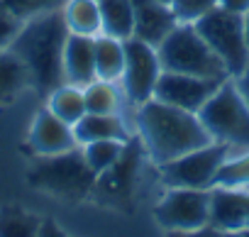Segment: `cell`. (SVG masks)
<instances>
[{
  "label": "cell",
  "instance_id": "cell-1",
  "mask_svg": "<svg viewBox=\"0 0 249 237\" xmlns=\"http://www.w3.org/2000/svg\"><path fill=\"white\" fill-rule=\"evenodd\" d=\"M137 128L144 152L152 157L157 166L213 142L198 112L181 110L159 98H149L140 105Z\"/></svg>",
  "mask_w": 249,
  "mask_h": 237
},
{
  "label": "cell",
  "instance_id": "cell-2",
  "mask_svg": "<svg viewBox=\"0 0 249 237\" xmlns=\"http://www.w3.org/2000/svg\"><path fill=\"white\" fill-rule=\"evenodd\" d=\"M69 35L71 32L66 27L64 10H56L25 20L20 35L10 44V52L25 64L30 73V86H35V91L44 98L54 88L66 83L64 47Z\"/></svg>",
  "mask_w": 249,
  "mask_h": 237
},
{
  "label": "cell",
  "instance_id": "cell-3",
  "mask_svg": "<svg viewBox=\"0 0 249 237\" xmlns=\"http://www.w3.org/2000/svg\"><path fill=\"white\" fill-rule=\"evenodd\" d=\"M98 174L88 166L83 149L37 157L27 174V183L61 201H83L93 193Z\"/></svg>",
  "mask_w": 249,
  "mask_h": 237
},
{
  "label": "cell",
  "instance_id": "cell-4",
  "mask_svg": "<svg viewBox=\"0 0 249 237\" xmlns=\"http://www.w3.org/2000/svg\"><path fill=\"white\" fill-rule=\"evenodd\" d=\"M198 117L213 142L230 147V152H249V105L242 98L234 78L220 83V88L198 110Z\"/></svg>",
  "mask_w": 249,
  "mask_h": 237
},
{
  "label": "cell",
  "instance_id": "cell-5",
  "mask_svg": "<svg viewBox=\"0 0 249 237\" xmlns=\"http://www.w3.org/2000/svg\"><path fill=\"white\" fill-rule=\"evenodd\" d=\"M161 71H176V73H191L203 78H230L225 64L217 59V54L210 49V44L200 37L196 25L178 22L171 35L157 47Z\"/></svg>",
  "mask_w": 249,
  "mask_h": 237
},
{
  "label": "cell",
  "instance_id": "cell-6",
  "mask_svg": "<svg viewBox=\"0 0 249 237\" xmlns=\"http://www.w3.org/2000/svg\"><path fill=\"white\" fill-rule=\"evenodd\" d=\"M193 25L200 32V37L210 44V49L217 54V59L225 64L230 78L239 76L249 61V47L244 37V15L230 13L217 5L203 18H198Z\"/></svg>",
  "mask_w": 249,
  "mask_h": 237
},
{
  "label": "cell",
  "instance_id": "cell-7",
  "mask_svg": "<svg viewBox=\"0 0 249 237\" xmlns=\"http://www.w3.org/2000/svg\"><path fill=\"white\" fill-rule=\"evenodd\" d=\"M230 159V147L210 142L178 159L161 164V183L166 188H213L217 171Z\"/></svg>",
  "mask_w": 249,
  "mask_h": 237
},
{
  "label": "cell",
  "instance_id": "cell-8",
  "mask_svg": "<svg viewBox=\"0 0 249 237\" xmlns=\"http://www.w3.org/2000/svg\"><path fill=\"white\" fill-rule=\"evenodd\" d=\"M154 218L171 232H198L210 225V188H166Z\"/></svg>",
  "mask_w": 249,
  "mask_h": 237
},
{
  "label": "cell",
  "instance_id": "cell-9",
  "mask_svg": "<svg viewBox=\"0 0 249 237\" xmlns=\"http://www.w3.org/2000/svg\"><path fill=\"white\" fill-rule=\"evenodd\" d=\"M142 149H144L142 140H135V142L127 140L120 159L110 169L98 174L95 188H93L98 201H103L105 205H112V208H127L130 205L132 193L137 188V179H140Z\"/></svg>",
  "mask_w": 249,
  "mask_h": 237
},
{
  "label": "cell",
  "instance_id": "cell-10",
  "mask_svg": "<svg viewBox=\"0 0 249 237\" xmlns=\"http://www.w3.org/2000/svg\"><path fill=\"white\" fill-rule=\"evenodd\" d=\"M161 76V61L157 54V47L127 37L124 39V71H122V86L132 103L142 105L149 98H154L157 81Z\"/></svg>",
  "mask_w": 249,
  "mask_h": 237
},
{
  "label": "cell",
  "instance_id": "cell-11",
  "mask_svg": "<svg viewBox=\"0 0 249 237\" xmlns=\"http://www.w3.org/2000/svg\"><path fill=\"white\" fill-rule=\"evenodd\" d=\"M227 81V78H225ZM220 78H203V76H191V73H176V71H161L154 98L176 105L188 112H198L205 100L220 88Z\"/></svg>",
  "mask_w": 249,
  "mask_h": 237
},
{
  "label": "cell",
  "instance_id": "cell-12",
  "mask_svg": "<svg viewBox=\"0 0 249 237\" xmlns=\"http://www.w3.org/2000/svg\"><path fill=\"white\" fill-rule=\"evenodd\" d=\"M210 227L249 235V188L213 186L210 188Z\"/></svg>",
  "mask_w": 249,
  "mask_h": 237
},
{
  "label": "cell",
  "instance_id": "cell-13",
  "mask_svg": "<svg viewBox=\"0 0 249 237\" xmlns=\"http://www.w3.org/2000/svg\"><path fill=\"white\" fill-rule=\"evenodd\" d=\"M30 149L37 154V157H47V154H61V152H69L73 149L78 142H76V135H73V125H69L66 120H61L59 115H54L49 108L39 110L35 123L30 128Z\"/></svg>",
  "mask_w": 249,
  "mask_h": 237
},
{
  "label": "cell",
  "instance_id": "cell-14",
  "mask_svg": "<svg viewBox=\"0 0 249 237\" xmlns=\"http://www.w3.org/2000/svg\"><path fill=\"white\" fill-rule=\"evenodd\" d=\"M130 3H132V13H135L132 37H137L152 47H159L171 35V30L178 25L174 8L161 3V0H130Z\"/></svg>",
  "mask_w": 249,
  "mask_h": 237
},
{
  "label": "cell",
  "instance_id": "cell-15",
  "mask_svg": "<svg viewBox=\"0 0 249 237\" xmlns=\"http://www.w3.org/2000/svg\"><path fill=\"white\" fill-rule=\"evenodd\" d=\"M64 76L66 83L86 88L95 81V37L88 35H69L64 47Z\"/></svg>",
  "mask_w": 249,
  "mask_h": 237
},
{
  "label": "cell",
  "instance_id": "cell-16",
  "mask_svg": "<svg viewBox=\"0 0 249 237\" xmlns=\"http://www.w3.org/2000/svg\"><path fill=\"white\" fill-rule=\"evenodd\" d=\"M73 135L78 145H88L95 140H122V142L130 140L117 112H86L73 125Z\"/></svg>",
  "mask_w": 249,
  "mask_h": 237
},
{
  "label": "cell",
  "instance_id": "cell-17",
  "mask_svg": "<svg viewBox=\"0 0 249 237\" xmlns=\"http://www.w3.org/2000/svg\"><path fill=\"white\" fill-rule=\"evenodd\" d=\"M124 71V39L98 35L95 37V76L103 81H122Z\"/></svg>",
  "mask_w": 249,
  "mask_h": 237
},
{
  "label": "cell",
  "instance_id": "cell-18",
  "mask_svg": "<svg viewBox=\"0 0 249 237\" xmlns=\"http://www.w3.org/2000/svg\"><path fill=\"white\" fill-rule=\"evenodd\" d=\"M64 20H66L69 32H73V35L98 37L103 32L98 0H69L64 5Z\"/></svg>",
  "mask_w": 249,
  "mask_h": 237
},
{
  "label": "cell",
  "instance_id": "cell-19",
  "mask_svg": "<svg viewBox=\"0 0 249 237\" xmlns=\"http://www.w3.org/2000/svg\"><path fill=\"white\" fill-rule=\"evenodd\" d=\"M100 5V20H103V32L117 39L132 37L135 27V13L130 0H98Z\"/></svg>",
  "mask_w": 249,
  "mask_h": 237
},
{
  "label": "cell",
  "instance_id": "cell-20",
  "mask_svg": "<svg viewBox=\"0 0 249 237\" xmlns=\"http://www.w3.org/2000/svg\"><path fill=\"white\" fill-rule=\"evenodd\" d=\"M47 108L59 115L61 120H66L69 125H76L81 117L88 112L86 110V98H83V88L73 86V83H61L59 88H54L47 95Z\"/></svg>",
  "mask_w": 249,
  "mask_h": 237
},
{
  "label": "cell",
  "instance_id": "cell-21",
  "mask_svg": "<svg viewBox=\"0 0 249 237\" xmlns=\"http://www.w3.org/2000/svg\"><path fill=\"white\" fill-rule=\"evenodd\" d=\"M27 86H30V73L25 64L10 49H5L0 54V105L13 103Z\"/></svg>",
  "mask_w": 249,
  "mask_h": 237
},
{
  "label": "cell",
  "instance_id": "cell-22",
  "mask_svg": "<svg viewBox=\"0 0 249 237\" xmlns=\"http://www.w3.org/2000/svg\"><path fill=\"white\" fill-rule=\"evenodd\" d=\"M86 110L88 112H117L120 110V93L112 81L95 78L83 88Z\"/></svg>",
  "mask_w": 249,
  "mask_h": 237
},
{
  "label": "cell",
  "instance_id": "cell-23",
  "mask_svg": "<svg viewBox=\"0 0 249 237\" xmlns=\"http://www.w3.org/2000/svg\"><path fill=\"white\" fill-rule=\"evenodd\" d=\"M124 145L127 142L122 140H95V142L83 145V157L95 174H103L120 159V154L124 152Z\"/></svg>",
  "mask_w": 249,
  "mask_h": 237
},
{
  "label": "cell",
  "instance_id": "cell-24",
  "mask_svg": "<svg viewBox=\"0 0 249 237\" xmlns=\"http://www.w3.org/2000/svg\"><path fill=\"white\" fill-rule=\"evenodd\" d=\"M39 232V220L22 208L0 210V235L3 237H30Z\"/></svg>",
  "mask_w": 249,
  "mask_h": 237
},
{
  "label": "cell",
  "instance_id": "cell-25",
  "mask_svg": "<svg viewBox=\"0 0 249 237\" xmlns=\"http://www.w3.org/2000/svg\"><path fill=\"white\" fill-rule=\"evenodd\" d=\"M69 0H0V5L5 10H10L13 15H18L20 20H32L47 13H56L64 10V5Z\"/></svg>",
  "mask_w": 249,
  "mask_h": 237
},
{
  "label": "cell",
  "instance_id": "cell-26",
  "mask_svg": "<svg viewBox=\"0 0 249 237\" xmlns=\"http://www.w3.org/2000/svg\"><path fill=\"white\" fill-rule=\"evenodd\" d=\"M215 186H230V188L249 186V152H242L239 157H230L217 171Z\"/></svg>",
  "mask_w": 249,
  "mask_h": 237
},
{
  "label": "cell",
  "instance_id": "cell-27",
  "mask_svg": "<svg viewBox=\"0 0 249 237\" xmlns=\"http://www.w3.org/2000/svg\"><path fill=\"white\" fill-rule=\"evenodd\" d=\"M220 0H171V8L178 18V22H196L198 18H203L205 13H210L213 8H217Z\"/></svg>",
  "mask_w": 249,
  "mask_h": 237
},
{
  "label": "cell",
  "instance_id": "cell-28",
  "mask_svg": "<svg viewBox=\"0 0 249 237\" xmlns=\"http://www.w3.org/2000/svg\"><path fill=\"white\" fill-rule=\"evenodd\" d=\"M22 25H25V20H20L18 15H13L10 10H5L3 5H0V52L10 49V44L20 35Z\"/></svg>",
  "mask_w": 249,
  "mask_h": 237
},
{
  "label": "cell",
  "instance_id": "cell-29",
  "mask_svg": "<svg viewBox=\"0 0 249 237\" xmlns=\"http://www.w3.org/2000/svg\"><path fill=\"white\" fill-rule=\"evenodd\" d=\"M234 83H237V88H239L242 98H244V100H247V105H249V61H247V66L242 69V73H239V76H234Z\"/></svg>",
  "mask_w": 249,
  "mask_h": 237
},
{
  "label": "cell",
  "instance_id": "cell-30",
  "mask_svg": "<svg viewBox=\"0 0 249 237\" xmlns=\"http://www.w3.org/2000/svg\"><path fill=\"white\" fill-rule=\"evenodd\" d=\"M217 5L225 8V10H230V13H239V15H244V13L249 10V0H220Z\"/></svg>",
  "mask_w": 249,
  "mask_h": 237
},
{
  "label": "cell",
  "instance_id": "cell-31",
  "mask_svg": "<svg viewBox=\"0 0 249 237\" xmlns=\"http://www.w3.org/2000/svg\"><path fill=\"white\" fill-rule=\"evenodd\" d=\"M244 37H247V47H249V10L244 13Z\"/></svg>",
  "mask_w": 249,
  "mask_h": 237
},
{
  "label": "cell",
  "instance_id": "cell-32",
  "mask_svg": "<svg viewBox=\"0 0 249 237\" xmlns=\"http://www.w3.org/2000/svg\"><path fill=\"white\" fill-rule=\"evenodd\" d=\"M161 3H166V5H171V0H161Z\"/></svg>",
  "mask_w": 249,
  "mask_h": 237
},
{
  "label": "cell",
  "instance_id": "cell-33",
  "mask_svg": "<svg viewBox=\"0 0 249 237\" xmlns=\"http://www.w3.org/2000/svg\"><path fill=\"white\" fill-rule=\"evenodd\" d=\"M0 54H3V52H0Z\"/></svg>",
  "mask_w": 249,
  "mask_h": 237
}]
</instances>
